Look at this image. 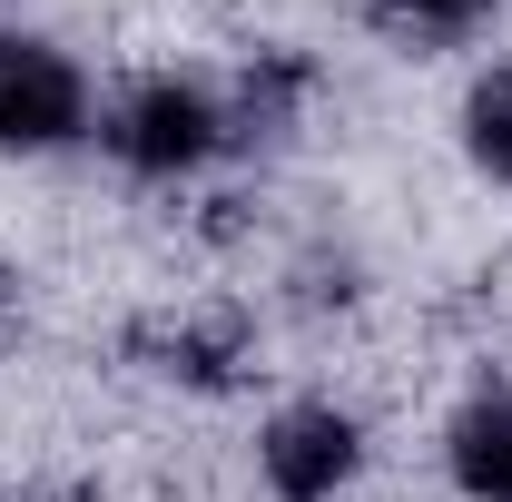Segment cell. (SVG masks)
Wrapping results in <instances>:
<instances>
[{"label":"cell","instance_id":"obj_3","mask_svg":"<svg viewBox=\"0 0 512 502\" xmlns=\"http://www.w3.org/2000/svg\"><path fill=\"white\" fill-rule=\"evenodd\" d=\"M256 453H266V483L286 502H335L355 483V463H365V434H355V414H335V404H286Z\"/></svg>","mask_w":512,"mask_h":502},{"label":"cell","instance_id":"obj_2","mask_svg":"<svg viewBox=\"0 0 512 502\" xmlns=\"http://www.w3.org/2000/svg\"><path fill=\"white\" fill-rule=\"evenodd\" d=\"M89 128V79L69 50L0 30V148H69Z\"/></svg>","mask_w":512,"mask_h":502},{"label":"cell","instance_id":"obj_5","mask_svg":"<svg viewBox=\"0 0 512 502\" xmlns=\"http://www.w3.org/2000/svg\"><path fill=\"white\" fill-rule=\"evenodd\" d=\"M463 148H473L493 178H512V69H493V79L463 99Z\"/></svg>","mask_w":512,"mask_h":502},{"label":"cell","instance_id":"obj_6","mask_svg":"<svg viewBox=\"0 0 512 502\" xmlns=\"http://www.w3.org/2000/svg\"><path fill=\"white\" fill-rule=\"evenodd\" d=\"M394 10H404L414 30H473V20H483L493 0H394Z\"/></svg>","mask_w":512,"mask_h":502},{"label":"cell","instance_id":"obj_1","mask_svg":"<svg viewBox=\"0 0 512 502\" xmlns=\"http://www.w3.org/2000/svg\"><path fill=\"white\" fill-rule=\"evenodd\" d=\"M227 138H237V128H227V109H217L197 79H148V89H128L119 109H109V148H119L138 178L207 168Z\"/></svg>","mask_w":512,"mask_h":502},{"label":"cell","instance_id":"obj_4","mask_svg":"<svg viewBox=\"0 0 512 502\" xmlns=\"http://www.w3.org/2000/svg\"><path fill=\"white\" fill-rule=\"evenodd\" d=\"M453 483L473 502H512V404H473L453 424Z\"/></svg>","mask_w":512,"mask_h":502}]
</instances>
